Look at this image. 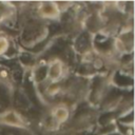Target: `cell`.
Wrapping results in <instances>:
<instances>
[{"label":"cell","instance_id":"cell-1","mask_svg":"<svg viewBox=\"0 0 135 135\" xmlns=\"http://www.w3.org/2000/svg\"><path fill=\"white\" fill-rule=\"evenodd\" d=\"M0 122L7 124V126H12V127H17V128L25 127L24 120L15 111H6V112L2 113L0 115Z\"/></svg>","mask_w":135,"mask_h":135},{"label":"cell","instance_id":"cell-5","mask_svg":"<svg viewBox=\"0 0 135 135\" xmlns=\"http://www.w3.org/2000/svg\"><path fill=\"white\" fill-rule=\"evenodd\" d=\"M8 49V40L3 37V36H0V55L4 54Z\"/></svg>","mask_w":135,"mask_h":135},{"label":"cell","instance_id":"cell-3","mask_svg":"<svg viewBox=\"0 0 135 135\" xmlns=\"http://www.w3.org/2000/svg\"><path fill=\"white\" fill-rule=\"evenodd\" d=\"M62 74H63V64H62V62L60 60H58V59L53 60L49 64L47 78L52 82H56L62 77Z\"/></svg>","mask_w":135,"mask_h":135},{"label":"cell","instance_id":"cell-2","mask_svg":"<svg viewBox=\"0 0 135 135\" xmlns=\"http://www.w3.org/2000/svg\"><path fill=\"white\" fill-rule=\"evenodd\" d=\"M39 12H40V15L43 17V18H52V19H55L59 16V6L57 3L55 2H43L40 4V7H39Z\"/></svg>","mask_w":135,"mask_h":135},{"label":"cell","instance_id":"cell-4","mask_svg":"<svg viewBox=\"0 0 135 135\" xmlns=\"http://www.w3.org/2000/svg\"><path fill=\"white\" fill-rule=\"evenodd\" d=\"M52 115H53L54 120L57 123H63V122H65L68 120V118L70 116V112H69V109H68L66 105L60 104V105H57L53 110Z\"/></svg>","mask_w":135,"mask_h":135}]
</instances>
